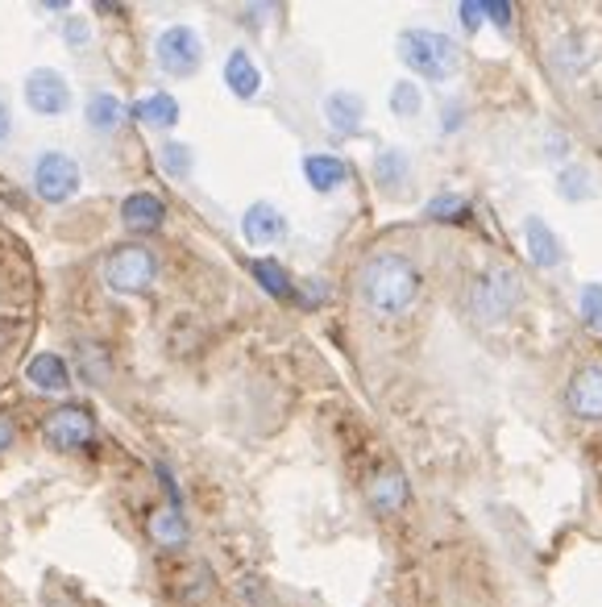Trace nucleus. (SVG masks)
<instances>
[{
	"instance_id": "obj_1",
	"label": "nucleus",
	"mask_w": 602,
	"mask_h": 607,
	"mask_svg": "<svg viewBox=\"0 0 602 607\" xmlns=\"http://www.w3.org/2000/svg\"><path fill=\"white\" fill-rule=\"evenodd\" d=\"M358 291L366 308L378 317H403L420 296V271L408 254L382 250L375 258H366L358 271Z\"/></svg>"
},
{
	"instance_id": "obj_2",
	"label": "nucleus",
	"mask_w": 602,
	"mask_h": 607,
	"mask_svg": "<svg viewBox=\"0 0 602 607\" xmlns=\"http://www.w3.org/2000/svg\"><path fill=\"white\" fill-rule=\"evenodd\" d=\"M399 58L403 67H412L420 79L428 84H445L461 71V51L449 34H436V30H403L399 34Z\"/></svg>"
},
{
	"instance_id": "obj_3",
	"label": "nucleus",
	"mask_w": 602,
	"mask_h": 607,
	"mask_svg": "<svg viewBox=\"0 0 602 607\" xmlns=\"http://www.w3.org/2000/svg\"><path fill=\"white\" fill-rule=\"evenodd\" d=\"M524 300V284L511 266H494L487 275H478V284L470 291V304H473V317L482 324H499L508 321L511 312L520 308Z\"/></svg>"
},
{
	"instance_id": "obj_4",
	"label": "nucleus",
	"mask_w": 602,
	"mask_h": 607,
	"mask_svg": "<svg viewBox=\"0 0 602 607\" xmlns=\"http://www.w3.org/2000/svg\"><path fill=\"white\" fill-rule=\"evenodd\" d=\"M154 63L170 79H191L204 67V38L191 25H167L154 38Z\"/></svg>"
},
{
	"instance_id": "obj_5",
	"label": "nucleus",
	"mask_w": 602,
	"mask_h": 607,
	"mask_svg": "<svg viewBox=\"0 0 602 607\" xmlns=\"http://www.w3.org/2000/svg\"><path fill=\"white\" fill-rule=\"evenodd\" d=\"M30 184H34L38 200H46V205H67V200L79 196L83 175H79V163L67 151H46L34 158Z\"/></svg>"
},
{
	"instance_id": "obj_6",
	"label": "nucleus",
	"mask_w": 602,
	"mask_h": 607,
	"mask_svg": "<svg viewBox=\"0 0 602 607\" xmlns=\"http://www.w3.org/2000/svg\"><path fill=\"white\" fill-rule=\"evenodd\" d=\"M158 275V258L142 242H130V246H116L104 266H100V279L113 287V291H146Z\"/></svg>"
},
{
	"instance_id": "obj_7",
	"label": "nucleus",
	"mask_w": 602,
	"mask_h": 607,
	"mask_svg": "<svg viewBox=\"0 0 602 607\" xmlns=\"http://www.w3.org/2000/svg\"><path fill=\"white\" fill-rule=\"evenodd\" d=\"M42 437H46V445L58 450V454L88 450L96 441V417L83 404H63V408H55L51 417L42 420Z\"/></svg>"
},
{
	"instance_id": "obj_8",
	"label": "nucleus",
	"mask_w": 602,
	"mask_h": 607,
	"mask_svg": "<svg viewBox=\"0 0 602 607\" xmlns=\"http://www.w3.org/2000/svg\"><path fill=\"white\" fill-rule=\"evenodd\" d=\"M21 92H25L30 113H38V117H63L71 109V84H67L63 71H55V67L30 71L25 84H21Z\"/></svg>"
},
{
	"instance_id": "obj_9",
	"label": "nucleus",
	"mask_w": 602,
	"mask_h": 607,
	"mask_svg": "<svg viewBox=\"0 0 602 607\" xmlns=\"http://www.w3.org/2000/svg\"><path fill=\"white\" fill-rule=\"evenodd\" d=\"M565 408L578 420H602V362H586L565 387Z\"/></svg>"
},
{
	"instance_id": "obj_10",
	"label": "nucleus",
	"mask_w": 602,
	"mask_h": 607,
	"mask_svg": "<svg viewBox=\"0 0 602 607\" xmlns=\"http://www.w3.org/2000/svg\"><path fill=\"white\" fill-rule=\"evenodd\" d=\"M121 225L137 233V238H146V233H158V229L167 225V205L154 196V191H133L121 200Z\"/></svg>"
},
{
	"instance_id": "obj_11",
	"label": "nucleus",
	"mask_w": 602,
	"mask_h": 607,
	"mask_svg": "<svg viewBox=\"0 0 602 607\" xmlns=\"http://www.w3.org/2000/svg\"><path fill=\"white\" fill-rule=\"evenodd\" d=\"M324 125L337 133V137H354L361 133V121H366V100L358 92H328L324 96Z\"/></svg>"
},
{
	"instance_id": "obj_12",
	"label": "nucleus",
	"mask_w": 602,
	"mask_h": 607,
	"mask_svg": "<svg viewBox=\"0 0 602 607\" xmlns=\"http://www.w3.org/2000/svg\"><path fill=\"white\" fill-rule=\"evenodd\" d=\"M282 233H287V221H282V212L275 209V205H266V200H258V205H249L242 217V238L249 242V246H279Z\"/></svg>"
},
{
	"instance_id": "obj_13",
	"label": "nucleus",
	"mask_w": 602,
	"mask_h": 607,
	"mask_svg": "<svg viewBox=\"0 0 602 607\" xmlns=\"http://www.w3.org/2000/svg\"><path fill=\"white\" fill-rule=\"evenodd\" d=\"M524 242H527V258L540 266V271H553V266L565 263L561 238L548 229L545 217H527L524 221Z\"/></svg>"
},
{
	"instance_id": "obj_14",
	"label": "nucleus",
	"mask_w": 602,
	"mask_h": 607,
	"mask_svg": "<svg viewBox=\"0 0 602 607\" xmlns=\"http://www.w3.org/2000/svg\"><path fill=\"white\" fill-rule=\"evenodd\" d=\"M125 117H130V109H125V100L116 92H92L88 96V104H83V121H88V130L100 133V137H109V133L121 130Z\"/></svg>"
},
{
	"instance_id": "obj_15",
	"label": "nucleus",
	"mask_w": 602,
	"mask_h": 607,
	"mask_svg": "<svg viewBox=\"0 0 602 607\" xmlns=\"http://www.w3.org/2000/svg\"><path fill=\"white\" fill-rule=\"evenodd\" d=\"M225 84L228 92L237 96V100H254V96L263 92V71H258V63L249 58L245 46H233L225 58Z\"/></svg>"
},
{
	"instance_id": "obj_16",
	"label": "nucleus",
	"mask_w": 602,
	"mask_h": 607,
	"mask_svg": "<svg viewBox=\"0 0 602 607\" xmlns=\"http://www.w3.org/2000/svg\"><path fill=\"white\" fill-rule=\"evenodd\" d=\"M366 495H370L375 512L395 516V512H403V504H408V478H403V471H395V466H387V471H378V475L370 478V487H366Z\"/></svg>"
},
{
	"instance_id": "obj_17",
	"label": "nucleus",
	"mask_w": 602,
	"mask_h": 607,
	"mask_svg": "<svg viewBox=\"0 0 602 607\" xmlns=\"http://www.w3.org/2000/svg\"><path fill=\"white\" fill-rule=\"evenodd\" d=\"M303 179L312 184V191H337L345 188V179H349V167H345V158L341 154H303Z\"/></svg>"
},
{
	"instance_id": "obj_18",
	"label": "nucleus",
	"mask_w": 602,
	"mask_h": 607,
	"mask_svg": "<svg viewBox=\"0 0 602 607\" xmlns=\"http://www.w3.org/2000/svg\"><path fill=\"white\" fill-rule=\"evenodd\" d=\"M25 379H30V387L46 391V396H63L71 387V371H67V362L58 354H34L25 362Z\"/></svg>"
},
{
	"instance_id": "obj_19",
	"label": "nucleus",
	"mask_w": 602,
	"mask_h": 607,
	"mask_svg": "<svg viewBox=\"0 0 602 607\" xmlns=\"http://www.w3.org/2000/svg\"><path fill=\"white\" fill-rule=\"evenodd\" d=\"M146 532H150V541L158 550H183L188 545V520L179 516V508H154L146 516Z\"/></svg>"
},
{
	"instance_id": "obj_20",
	"label": "nucleus",
	"mask_w": 602,
	"mask_h": 607,
	"mask_svg": "<svg viewBox=\"0 0 602 607\" xmlns=\"http://www.w3.org/2000/svg\"><path fill=\"white\" fill-rule=\"evenodd\" d=\"M133 117L146 125V130H175L179 121V100L170 92H146L133 104Z\"/></svg>"
},
{
	"instance_id": "obj_21",
	"label": "nucleus",
	"mask_w": 602,
	"mask_h": 607,
	"mask_svg": "<svg viewBox=\"0 0 602 607\" xmlns=\"http://www.w3.org/2000/svg\"><path fill=\"white\" fill-rule=\"evenodd\" d=\"M408 175H412V158H408V151H399V146L378 151L375 179L382 184V188H399V184H408Z\"/></svg>"
},
{
	"instance_id": "obj_22",
	"label": "nucleus",
	"mask_w": 602,
	"mask_h": 607,
	"mask_svg": "<svg viewBox=\"0 0 602 607\" xmlns=\"http://www.w3.org/2000/svg\"><path fill=\"white\" fill-rule=\"evenodd\" d=\"M158 167H163V175H170V179H188V175L196 172V154H191L188 142H163V146H158Z\"/></svg>"
},
{
	"instance_id": "obj_23",
	"label": "nucleus",
	"mask_w": 602,
	"mask_h": 607,
	"mask_svg": "<svg viewBox=\"0 0 602 607\" xmlns=\"http://www.w3.org/2000/svg\"><path fill=\"white\" fill-rule=\"evenodd\" d=\"M249 271L263 284V291H270L275 300H291V279H287V271L275 258H258V263H249Z\"/></svg>"
},
{
	"instance_id": "obj_24",
	"label": "nucleus",
	"mask_w": 602,
	"mask_h": 607,
	"mask_svg": "<svg viewBox=\"0 0 602 607\" xmlns=\"http://www.w3.org/2000/svg\"><path fill=\"white\" fill-rule=\"evenodd\" d=\"M76 362H79V375H83L88 383H96V387H104V383H109V375H113V371H109V354H104L100 345H92V342L79 345Z\"/></svg>"
},
{
	"instance_id": "obj_25",
	"label": "nucleus",
	"mask_w": 602,
	"mask_h": 607,
	"mask_svg": "<svg viewBox=\"0 0 602 607\" xmlns=\"http://www.w3.org/2000/svg\"><path fill=\"white\" fill-rule=\"evenodd\" d=\"M424 217H428V221H466V217H470V205H466L461 196H453V191H441V196H433V200L424 205Z\"/></svg>"
},
{
	"instance_id": "obj_26",
	"label": "nucleus",
	"mask_w": 602,
	"mask_h": 607,
	"mask_svg": "<svg viewBox=\"0 0 602 607\" xmlns=\"http://www.w3.org/2000/svg\"><path fill=\"white\" fill-rule=\"evenodd\" d=\"M420 109H424L420 84H412V79H399L395 88H391V113L395 117H420Z\"/></svg>"
},
{
	"instance_id": "obj_27",
	"label": "nucleus",
	"mask_w": 602,
	"mask_h": 607,
	"mask_svg": "<svg viewBox=\"0 0 602 607\" xmlns=\"http://www.w3.org/2000/svg\"><path fill=\"white\" fill-rule=\"evenodd\" d=\"M578 308H582L586 324H602V284H590L582 287V296H578Z\"/></svg>"
},
{
	"instance_id": "obj_28",
	"label": "nucleus",
	"mask_w": 602,
	"mask_h": 607,
	"mask_svg": "<svg viewBox=\"0 0 602 607\" xmlns=\"http://www.w3.org/2000/svg\"><path fill=\"white\" fill-rule=\"evenodd\" d=\"M557 191H561L565 200H586V196H590V188H586V172H578V167H573V172H565L561 184H557Z\"/></svg>"
},
{
	"instance_id": "obj_29",
	"label": "nucleus",
	"mask_w": 602,
	"mask_h": 607,
	"mask_svg": "<svg viewBox=\"0 0 602 607\" xmlns=\"http://www.w3.org/2000/svg\"><path fill=\"white\" fill-rule=\"evenodd\" d=\"M482 13H487L499 30H511V4L508 0H490V4H482Z\"/></svg>"
},
{
	"instance_id": "obj_30",
	"label": "nucleus",
	"mask_w": 602,
	"mask_h": 607,
	"mask_svg": "<svg viewBox=\"0 0 602 607\" xmlns=\"http://www.w3.org/2000/svg\"><path fill=\"white\" fill-rule=\"evenodd\" d=\"M457 13H461V21H466V30H478V25H482V4H478V0L457 4Z\"/></svg>"
},
{
	"instance_id": "obj_31",
	"label": "nucleus",
	"mask_w": 602,
	"mask_h": 607,
	"mask_svg": "<svg viewBox=\"0 0 602 607\" xmlns=\"http://www.w3.org/2000/svg\"><path fill=\"white\" fill-rule=\"evenodd\" d=\"M63 38L71 42V46H83V42H88V25H83L79 18H71L67 25H63Z\"/></svg>"
},
{
	"instance_id": "obj_32",
	"label": "nucleus",
	"mask_w": 602,
	"mask_h": 607,
	"mask_svg": "<svg viewBox=\"0 0 602 607\" xmlns=\"http://www.w3.org/2000/svg\"><path fill=\"white\" fill-rule=\"evenodd\" d=\"M13 433H18V424H13V417L9 412H0V454L13 445Z\"/></svg>"
},
{
	"instance_id": "obj_33",
	"label": "nucleus",
	"mask_w": 602,
	"mask_h": 607,
	"mask_svg": "<svg viewBox=\"0 0 602 607\" xmlns=\"http://www.w3.org/2000/svg\"><path fill=\"white\" fill-rule=\"evenodd\" d=\"M324 291H328V287H324V279H308V296H300V300L303 304H321Z\"/></svg>"
},
{
	"instance_id": "obj_34",
	"label": "nucleus",
	"mask_w": 602,
	"mask_h": 607,
	"mask_svg": "<svg viewBox=\"0 0 602 607\" xmlns=\"http://www.w3.org/2000/svg\"><path fill=\"white\" fill-rule=\"evenodd\" d=\"M9 133H13V117H9V104L0 100V142H4Z\"/></svg>"
},
{
	"instance_id": "obj_35",
	"label": "nucleus",
	"mask_w": 602,
	"mask_h": 607,
	"mask_svg": "<svg viewBox=\"0 0 602 607\" xmlns=\"http://www.w3.org/2000/svg\"><path fill=\"white\" fill-rule=\"evenodd\" d=\"M457 125H461V109H457V104H449V109H445V130H457Z\"/></svg>"
}]
</instances>
